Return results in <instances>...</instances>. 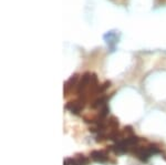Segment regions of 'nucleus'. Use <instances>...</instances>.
Listing matches in <instances>:
<instances>
[{"label": "nucleus", "instance_id": "9", "mask_svg": "<svg viewBox=\"0 0 166 165\" xmlns=\"http://www.w3.org/2000/svg\"><path fill=\"white\" fill-rule=\"evenodd\" d=\"M110 84H111V82L106 81V82H104L102 85H100V87H98V90H96V94H100V93H102V92H104V91L110 87Z\"/></svg>", "mask_w": 166, "mask_h": 165}, {"label": "nucleus", "instance_id": "3", "mask_svg": "<svg viewBox=\"0 0 166 165\" xmlns=\"http://www.w3.org/2000/svg\"><path fill=\"white\" fill-rule=\"evenodd\" d=\"M84 107V103H83L82 100H77V101H72V102H69V103L65 105L67 110H69L71 113L73 114H79L81 112V110Z\"/></svg>", "mask_w": 166, "mask_h": 165}, {"label": "nucleus", "instance_id": "11", "mask_svg": "<svg viewBox=\"0 0 166 165\" xmlns=\"http://www.w3.org/2000/svg\"><path fill=\"white\" fill-rule=\"evenodd\" d=\"M63 165H71V159H65L64 160Z\"/></svg>", "mask_w": 166, "mask_h": 165}, {"label": "nucleus", "instance_id": "5", "mask_svg": "<svg viewBox=\"0 0 166 165\" xmlns=\"http://www.w3.org/2000/svg\"><path fill=\"white\" fill-rule=\"evenodd\" d=\"M78 81H79V75L78 74H73L69 80H68L65 83H64V93L67 94L68 92H70L73 87H77L78 85Z\"/></svg>", "mask_w": 166, "mask_h": 165}, {"label": "nucleus", "instance_id": "2", "mask_svg": "<svg viewBox=\"0 0 166 165\" xmlns=\"http://www.w3.org/2000/svg\"><path fill=\"white\" fill-rule=\"evenodd\" d=\"M92 75H93V73H90V72H85L84 74H82L80 81L78 82V85H77L78 94H83L84 93V91L90 87L91 80H92Z\"/></svg>", "mask_w": 166, "mask_h": 165}, {"label": "nucleus", "instance_id": "4", "mask_svg": "<svg viewBox=\"0 0 166 165\" xmlns=\"http://www.w3.org/2000/svg\"><path fill=\"white\" fill-rule=\"evenodd\" d=\"M91 159L96 163H106L109 161L106 153H104L103 151H93L91 153Z\"/></svg>", "mask_w": 166, "mask_h": 165}, {"label": "nucleus", "instance_id": "7", "mask_svg": "<svg viewBox=\"0 0 166 165\" xmlns=\"http://www.w3.org/2000/svg\"><path fill=\"white\" fill-rule=\"evenodd\" d=\"M108 102V97H101L99 99H96L94 102L92 103V107L93 109H99V107H104Z\"/></svg>", "mask_w": 166, "mask_h": 165}, {"label": "nucleus", "instance_id": "10", "mask_svg": "<svg viewBox=\"0 0 166 165\" xmlns=\"http://www.w3.org/2000/svg\"><path fill=\"white\" fill-rule=\"evenodd\" d=\"M109 111H110V109H109V107H108V104H105L104 107H101V113H100V117L101 119H104V117L109 114Z\"/></svg>", "mask_w": 166, "mask_h": 165}, {"label": "nucleus", "instance_id": "8", "mask_svg": "<svg viewBox=\"0 0 166 165\" xmlns=\"http://www.w3.org/2000/svg\"><path fill=\"white\" fill-rule=\"evenodd\" d=\"M147 149H148V151L151 152V154L152 155H156V154H160L161 153V150L157 147L156 145H154V144H151V145L147 146Z\"/></svg>", "mask_w": 166, "mask_h": 165}, {"label": "nucleus", "instance_id": "6", "mask_svg": "<svg viewBox=\"0 0 166 165\" xmlns=\"http://www.w3.org/2000/svg\"><path fill=\"white\" fill-rule=\"evenodd\" d=\"M88 164H89V160L83 155H79L77 159H71V165H88Z\"/></svg>", "mask_w": 166, "mask_h": 165}, {"label": "nucleus", "instance_id": "1", "mask_svg": "<svg viewBox=\"0 0 166 165\" xmlns=\"http://www.w3.org/2000/svg\"><path fill=\"white\" fill-rule=\"evenodd\" d=\"M103 39L110 45V48H111L110 51L113 52L115 50V43H118V39H120V32L116 30H110L103 35Z\"/></svg>", "mask_w": 166, "mask_h": 165}]
</instances>
